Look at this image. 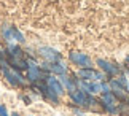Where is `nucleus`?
I'll use <instances>...</instances> for the list:
<instances>
[{"instance_id":"4","label":"nucleus","mask_w":129,"mask_h":116,"mask_svg":"<svg viewBox=\"0 0 129 116\" xmlns=\"http://www.w3.org/2000/svg\"><path fill=\"white\" fill-rule=\"evenodd\" d=\"M72 99H75L78 103H83V100H85V95H83L81 92H72Z\"/></svg>"},{"instance_id":"3","label":"nucleus","mask_w":129,"mask_h":116,"mask_svg":"<svg viewBox=\"0 0 129 116\" xmlns=\"http://www.w3.org/2000/svg\"><path fill=\"white\" fill-rule=\"evenodd\" d=\"M97 64L101 65V68H104V70H105V72H108V73H115V72H116V70L113 68L108 62H105L104 59H99V60H97Z\"/></svg>"},{"instance_id":"5","label":"nucleus","mask_w":129,"mask_h":116,"mask_svg":"<svg viewBox=\"0 0 129 116\" xmlns=\"http://www.w3.org/2000/svg\"><path fill=\"white\" fill-rule=\"evenodd\" d=\"M42 53H43L46 57H49V59H56V57H57V54H54L53 49H42Z\"/></svg>"},{"instance_id":"1","label":"nucleus","mask_w":129,"mask_h":116,"mask_svg":"<svg viewBox=\"0 0 129 116\" xmlns=\"http://www.w3.org/2000/svg\"><path fill=\"white\" fill-rule=\"evenodd\" d=\"M70 59H72V62H75L77 65H80V67H85V68L91 67V59L88 56H85V54H81V53H72Z\"/></svg>"},{"instance_id":"7","label":"nucleus","mask_w":129,"mask_h":116,"mask_svg":"<svg viewBox=\"0 0 129 116\" xmlns=\"http://www.w3.org/2000/svg\"><path fill=\"white\" fill-rule=\"evenodd\" d=\"M127 60H129V57H127Z\"/></svg>"},{"instance_id":"6","label":"nucleus","mask_w":129,"mask_h":116,"mask_svg":"<svg viewBox=\"0 0 129 116\" xmlns=\"http://www.w3.org/2000/svg\"><path fill=\"white\" fill-rule=\"evenodd\" d=\"M51 86H53L54 89H56L57 92H62V88L59 86V83H56V81H51Z\"/></svg>"},{"instance_id":"2","label":"nucleus","mask_w":129,"mask_h":116,"mask_svg":"<svg viewBox=\"0 0 129 116\" xmlns=\"http://www.w3.org/2000/svg\"><path fill=\"white\" fill-rule=\"evenodd\" d=\"M80 76L85 78V80H92V78H101V75L96 73V72H92L91 68H85V70L80 72Z\"/></svg>"}]
</instances>
